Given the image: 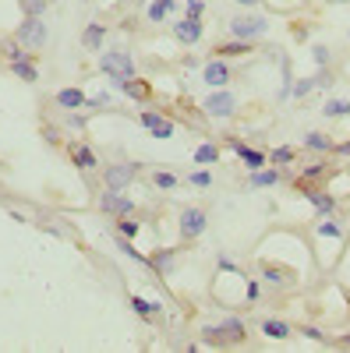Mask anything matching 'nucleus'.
Listing matches in <instances>:
<instances>
[{
    "instance_id": "18",
    "label": "nucleus",
    "mask_w": 350,
    "mask_h": 353,
    "mask_svg": "<svg viewBox=\"0 0 350 353\" xmlns=\"http://www.w3.org/2000/svg\"><path fill=\"white\" fill-rule=\"evenodd\" d=\"M283 181V170L280 166H262V170H251V176H248V188H255V191H262V188H276Z\"/></svg>"
},
{
    "instance_id": "49",
    "label": "nucleus",
    "mask_w": 350,
    "mask_h": 353,
    "mask_svg": "<svg viewBox=\"0 0 350 353\" xmlns=\"http://www.w3.org/2000/svg\"><path fill=\"white\" fill-rule=\"evenodd\" d=\"M336 346H350V332H347V336H340V339H336Z\"/></svg>"
},
{
    "instance_id": "5",
    "label": "nucleus",
    "mask_w": 350,
    "mask_h": 353,
    "mask_svg": "<svg viewBox=\"0 0 350 353\" xmlns=\"http://www.w3.org/2000/svg\"><path fill=\"white\" fill-rule=\"evenodd\" d=\"M14 36L21 39V46H25L28 53H36V50H43V46H46L50 28H46V21H43V18H21V25H18V32H14Z\"/></svg>"
},
{
    "instance_id": "13",
    "label": "nucleus",
    "mask_w": 350,
    "mask_h": 353,
    "mask_svg": "<svg viewBox=\"0 0 350 353\" xmlns=\"http://www.w3.org/2000/svg\"><path fill=\"white\" fill-rule=\"evenodd\" d=\"M202 36H206V25H202V18H188V14H181L177 21H173V39H177V43L195 46Z\"/></svg>"
},
{
    "instance_id": "24",
    "label": "nucleus",
    "mask_w": 350,
    "mask_h": 353,
    "mask_svg": "<svg viewBox=\"0 0 350 353\" xmlns=\"http://www.w3.org/2000/svg\"><path fill=\"white\" fill-rule=\"evenodd\" d=\"M128 304H131V311H135L142 321H153V318L163 311V304H159V301H145V297H138V293H131Z\"/></svg>"
},
{
    "instance_id": "12",
    "label": "nucleus",
    "mask_w": 350,
    "mask_h": 353,
    "mask_svg": "<svg viewBox=\"0 0 350 353\" xmlns=\"http://www.w3.org/2000/svg\"><path fill=\"white\" fill-rule=\"evenodd\" d=\"M298 191H301L304 201L315 205V212H318V216H336V198H333L329 191L315 188V184H301V181H298Z\"/></svg>"
},
{
    "instance_id": "8",
    "label": "nucleus",
    "mask_w": 350,
    "mask_h": 353,
    "mask_svg": "<svg viewBox=\"0 0 350 353\" xmlns=\"http://www.w3.org/2000/svg\"><path fill=\"white\" fill-rule=\"evenodd\" d=\"M138 124L149 131L153 138H159V141H170L173 134H177V128H173V121L170 117H163L159 110H142L138 113Z\"/></svg>"
},
{
    "instance_id": "36",
    "label": "nucleus",
    "mask_w": 350,
    "mask_h": 353,
    "mask_svg": "<svg viewBox=\"0 0 350 353\" xmlns=\"http://www.w3.org/2000/svg\"><path fill=\"white\" fill-rule=\"evenodd\" d=\"M202 343H206V346H216V350H223V346H230L220 325H206V329H202Z\"/></svg>"
},
{
    "instance_id": "50",
    "label": "nucleus",
    "mask_w": 350,
    "mask_h": 353,
    "mask_svg": "<svg viewBox=\"0 0 350 353\" xmlns=\"http://www.w3.org/2000/svg\"><path fill=\"white\" fill-rule=\"evenodd\" d=\"M135 4H149V0H135Z\"/></svg>"
},
{
    "instance_id": "28",
    "label": "nucleus",
    "mask_w": 350,
    "mask_h": 353,
    "mask_svg": "<svg viewBox=\"0 0 350 353\" xmlns=\"http://www.w3.org/2000/svg\"><path fill=\"white\" fill-rule=\"evenodd\" d=\"M223 336H226V343H244V336H248V329H244V321L241 318H223Z\"/></svg>"
},
{
    "instance_id": "14",
    "label": "nucleus",
    "mask_w": 350,
    "mask_h": 353,
    "mask_svg": "<svg viewBox=\"0 0 350 353\" xmlns=\"http://www.w3.org/2000/svg\"><path fill=\"white\" fill-rule=\"evenodd\" d=\"M68 159H71L75 170H81V173H89V170L99 166L96 149H93V145H85V141H68Z\"/></svg>"
},
{
    "instance_id": "54",
    "label": "nucleus",
    "mask_w": 350,
    "mask_h": 353,
    "mask_svg": "<svg viewBox=\"0 0 350 353\" xmlns=\"http://www.w3.org/2000/svg\"><path fill=\"white\" fill-rule=\"evenodd\" d=\"M329 4H336V0H329Z\"/></svg>"
},
{
    "instance_id": "10",
    "label": "nucleus",
    "mask_w": 350,
    "mask_h": 353,
    "mask_svg": "<svg viewBox=\"0 0 350 353\" xmlns=\"http://www.w3.org/2000/svg\"><path fill=\"white\" fill-rule=\"evenodd\" d=\"M96 205H99L103 216H113V219H117V216H135V201H131L124 191H110V188H106Z\"/></svg>"
},
{
    "instance_id": "25",
    "label": "nucleus",
    "mask_w": 350,
    "mask_h": 353,
    "mask_svg": "<svg viewBox=\"0 0 350 353\" xmlns=\"http://www.w3.org/2000/svg\"><path fill=\"white\" fill-rule=\"evenodd\" d=\"M262 332H266L269 339H290L294 336V325L283 318H262Z\"/></svg>"
},
{
    "instance_id": "23",
    "label": "nucleus",
    "mask_w": 350,
    "mask_h": 353,
    "mask_svg": "<svg viewBox=\"0 0 350 353\" xmlns=\"http://www.w3.org/2000/svg\"><path fill=\"white\" fill-rule=\"evenodd\" d=\"M11 68V74L14 78H21V81H39V68H36V53H28V57H21V61H14V64H8Z\"/></svg>"
},
{
    "instance_id": "21",
    "label": "nucleus",
    "mask_w": 350,
    "mask_h": 353,
    "mask_svg": "<svg viewBox=\"0 0 350 353\" xmlns=\"http://www.w3.org/2000/svg\"><path fill=\"white\" fill-rule=\"evenodd\" d=\"M301 145H304V149L308 152H318V156H329L333 152V138L326 134V131H304V138H301Z\"/></svg>"
},
{
    "instance_id": "44",
    "label": "nucleus",
    "mask_w": 350,
    "mask_h": 353,
    "mask_svg": "<svg viewBox=\"0 0 350 353\" xmlns=\"http://www.w3.org/2000/svg\"><path fill=\"white\" fill-rule=\"evenodd\" d=\"M106 103H110V96H106V92H96V96H89V106H93V110H99V106H106Z\"/></svg>"
},
{
    "instance_id": "4",
    "label": "nucleus",
    "mask_w": 350,
    "mask_h": 353,
    "mask_svg": "<svg viewBox=\"0 0 350 353\" xmlns=\"http://www.w3.org/2000/svg\"><path fill=\"white\" fill-rule=\"evenodd\" d=\"M258 279L273 286V290H290L298 286V272L290 265H280V261H258Z\"/></svg>"
},
{
    "instance_id": "39",
    "label": "nucleus",
    "mask_w": 350,
    "mask_h": 353,
    "mask_svg": "<svg viewBox=\"0 0 350 353\" xmlns=\"http://www.w3.org/2000/svg\"><path fill=\"white\" fill-rule=\"evenodd\" d=\"M318 88V81H315V74L311 78H301V81H294V88H290V99H304V96H311Z\"/></svg>"
},
{
    "instance_id": "45",
    "label": "nucleus",
    "mask_w": 350,
    "mask_h": 353,
    "mask_svg": "<svg viewBox=\"0 0 350 353\" xmlns=\"http://www.w3.org/2000/svg\"><path fill=\"white\" fill-rule=\"evenodd\" d=\"M258 293H262V290H258V279H248V304L258 301Z\"/></svg>"
},
{
    "instance_id": "22",
    "label": "nucleus",
    "mask_w": 350,
    "mask_h": 353,
    "mask_svg": "<svg viewBox=\"0 0 350 353\" xmlns=\"http://www.w3.org/2000/svg\"><path fill=\"white\" fill-rule=\"evenodd\" d=\"M173 11H177V0H149V4H145V18H149L153 25L156 21H170Z\"/></svg>"
},
{
    "instance_id": "2",
    "label": "nucleus",
    "mask_w": 350,
    "mask_h": 353,
    "mask_svg": "<svg viewBox=\"0 0 350 353\" xmlns=\"http://www.w3.org/2000/svg\"><path fill=\"white\" fill-rule=\"evenodd\" d=\"M206 230H209V212L198 209V205H184L181 216H177V233H181V241L191 244V241H198Z\"/></svg>"
},
{
    "instance_id": "41",
    "label": "nucleus",
    "mask_w": 350,
    "mask_h": 353,
    "mask_svg": "<svg viewBox=\"0 0 350 353\" xmlns=\"http://www.w3.org/2000/svg\"><path fill=\"white\" fill-rule=\"evenodd\" d=\"M216 269H220V272H230V276H244V272H241V265H233L226 254H220V258H216Z\"/></svg>"
},
{
    "instance_id": "9",
    "label": "nucleus",
    "mask_w": 350,
    "mask_h": 353,
    "mask_svg": "<svg viewBox=\"0 0 350 353\" xmlns=\"http://www.w3.org/2000/svg\"><path fill=\"white\" fill-rule=\"evenodd\" d=\"M226 145H230V152L237 156L248 170H262V166H269V152H262V149H251V145L244 141V138H237V134H230L226 138Z\"/></svg>"
},
{
    "instance_id": "53",
    "label": "nucleus",
    "mask_w": 350,
    "mask_h": 353,
    "mask_svg": "<svg viewBox=\"0 0 350 353\" xmlns=\"http://www.w3.org/2000/svg\"><path fill=\"white\" fill-rule=\"evenodd\" d=\"M184 4H191V0H184Z\"/></svg>"
},
{
    "instance_id": "27",
    "label": "nucleus",
    "mask_w": 350,
    "mask_h": 353,
    "mask_svg": "<svg viewBox=\"0 0 350 353\" xmlns=\"http://www.w3.org/2000/svg\"><path fill=\"white\" fill-rule=\"evenodd\" d=\"M315 233H318V237H326V241H340V237H343V226H340L333 216H318Z\"/></svg>"
},
{
    "instance_id": "19",
    "label": "nucleus",
    "mask_w": 350,
    "mask_h": 353,
    "mask_svg": "<svg viewBox=\"0 0 350 353\" xmlns=\"http://www.w3.org/2000/svg\"><path fill=\"white\" fill-rule=\"evenodd\" d=\"M248 53H255V43H248V39H226V43H216L213 46V57H223V61H230V57H248Z\"/></svg>"
},
{
    "instance_id": "48",
    "label": "nucleus",
    "mask_w": 350,
    "mask_h": 353,
    "mask_svg": "<svg viewBox=\"0 0 350 353\" xmlns=\"http://www.w3.org/2000/svg\"><path fill=\"white\" fill-rule=\"evenodd\" d=\"M262 0H237V8H258Z\"/></svg>"
},
{
    "instance_id": "20",
    "label": "nucleus",
    "mask_w": 350,
    "mask_h": 353,
    "mask_svg": "<svg viewBox=\"0 0 350 353\" xmlns=\"http://www.w3.org/2000/svg\"><path fill=\"white\" fill-rule=\"evenodd\" d=\"M103 39H106V25L103 21H89V25H85V32H81V50L96 53V50H103Z\"/></svg>"
},
{
    "instance_id": "29",
    "label": "nucleus",
    "mask_w": 350,
    "mask_h": 353,
    "mask_svg": "<svg viewBox=\"0 0 350 353\" xmlns=\"http://www.w3.org/2000/svg\"><path fill=\"white\" fill-rule=\"evenodd\" d=\"M322 117H326V121H343V117H350V99H329V103H322Z\"/></svg>"
},
{
    "instance_id": "33",
    "label": "nucleus",
    "mask_w": 350,
    "mask_h": 353,
    "mask_svg": "<svg viewBox=\"0 0 350 353\" xmlns=\"http://www.w3.org/2000/svg\"><path fill=\"white\" fill-rule=\"evenodd\" d=\"M195 163H198V166H213V163H220V145H213V141L198 145V149H195Z\"/></svg>"
},
{
    "instance_id": "11",
    "label": "nucleus",
    "mask_w": 350,
    "mask_h": 353,
    "mask_svg": "<svg viewBox=\"0 0 350 353\" xmlns=\"http://www.w3.org/2000/svg\"><path fill=\"white\" fill-rule=\"evenodd\" d=\"M110 85L117 88V92H124L128 99L135 103H149L153 99V81H145V78H110Z\"/></svg>"
},
{
    "instance_id": "47",
    "label": "nucleus",
    "mask_w": 350,
    "mask_h": 353,
    "mask_svg": "<svg viewBox=\"0 0 350 353\" xmlns=\"http://www.w3.org/2000/svg\"><path fill=\"white\" fill-rule=\"evenodd\" d=\"M68 124H71L75 131H81V128H85V117H68Z\"/></svg>"
},
{
    "instance_id": "7",
    "label": "nucleus",
    "mask_w": 350,
    "mask_h": 353,
    "mask_svg": "<svg viewBox=\"0 0 350 353\" xmlns=\"http://www.w3.org/2000/svg\"><path fill=\"white\" fill-rule=\"evenodd\" d=\"M202 110H206L209 117H216V121H226V117L237 113V96H233L230 88H213V92L206 96V103H202Z\"/></svg>"
},
{
    "instance_id": "17",
    "label": "nucleus",
    "mask_w": 350,
    "mask_h": 353,
    "mask_svg": "<svg viewBox=\"0 0 350 353\" xmlns=\"http://www.w3.org/2000/svg\"><path fill=\"white\" fill-rule=\"evenodd\" d=\"M173 261H177V248H159L149 254V269L159 279H166V276H173Z\"/></svg>"
},
{
    "instance_id": "26",
    "label": "nucleus",
    "mask_w": 350,
    "mask_h": 353,
    "mask_svg": "<svg viewBox=\"0 0 350 353\" xmlns=\"http://www.w3.org/2000/svg\"><path fill=\"white\" fill-rule=\"evenodd\" d=\"M0 53H4V61H8V64L21 61V57H28V50L21 46L18 36H0Z\"/></svg>"
},
{
    "instance_id": "1",
    "label": "nucleus",
    "mask_w": 350,
    "mask_h": 353,
    "mask_svg": "<svg viewBox=\"0 0 350 353\" xmlns=\"http://www.w3.org/2000/svg\"><path fill=\"white\" fill-rule=\"evenodd\" d=\"M226 28H230L233 39L255 43V39H262V36L269 32V18H266V14H233V18L226 21Z\"/></svg>"
},
{
    "instance_id": "37",
    "label": "nucleus",
    "mask_w": 350,
    "mask_h": 353,
    "mask_svg": "<svg viewBox=\"0 0 350 353\" xmlns=\"http://www.w3.org/2000/svg\"><path fill=\"white\" fill-rule=\"evenodd\" d=\"M117 251L128 254V258H131V261H138V265H149V254H142V251H138V248H135L128 237H117Z\"/></svg>"
},
{
    "instance_id": "30",
    "label": "nucleus",
    "mask_w": 350,
    "mask_h": 353,
    "mask_svg": "<svg viewBox=\"0 0 350 353\" xmlns=\"http://www.w3.org/2000/svg\"><path fill=\"white\" fill-rule=\"evenodd\" d=\"M113 230H117V237H128V241H135L138 233H142V223H138V219H131V216H117Z\"/></svg>"
},
{
    "instance_id": "51",
    "label": "nucleus",
    "mask_w": 350,
    "mask_h": 353,
    "mask_svg": "<svg viewBox=\"0 0 350 353\" xmlns=\"http://www.w3.org/2000/svg\"><path fill=\"white\" fill-rule=\"evenodd\" d=\"M336 4H350V0H336Z\"/></svg>"
},
{
    "instance_id": "31",
    "label": "nucleus",
    "mask_w": 350,
    "mask_h": 353,
    "mask_svg": "<svg viewBox=\"0 0 350 353\" xmlns=\"http://www.w3.org/2000/svg\"><path fill=\"white\" fill-rule=\"evenodd\" d=\"M269 163L273 166H290V163H298V152H294V145H276V149L269 152Z\"/></svg>"
},
{
    "instance_id": "34",
    "label": "nucleus",
    "mask_w": 350,
    "mask_h": 353,
    "mask_svg": "<svg viewBox=\"0 0 350 353\" xmlns=\"http://www.w3.org/2000/svg\"><path fill=\"white\" fill-rule=\"evenodd\" d=\"M326 173H329V163L318 159V163H311V166H304V170H301V184H315V181H322Z\"/></svg>"
},
{
    "instance_id": "38",
    "label": "nucleus",
    "mask_w": 350,
    "mask_h": 353,
    "mask_svg": "<svg viewBox=\"0 0 350 353\" xmlns=\"http://www.w3.org/2000/svg\"><path fill=\"white\" fill-rule=\"evenodd\" d=\"M21 18H43L46 14V0H18Z\"/></svg>"
},
{
    "instance_id": "42",
    "label": "nucleus",
    "mask_w": 350,
    "mask_h": 353,
    "mask_svg": "<svg viewBox=\"0 0 350 353\" xmlns=\"http://www.w3.org/2000/svg\"><path fill=\"white\" fill-rule=\"evenodd\" d=\"M39 134H43V141H46V145H61V131H57L53 124H43V131H39Z\"/></svg>"
},
{
    "instance_id": "40",
    "label": "nucleus",
    "mask_w": 350,
    "mask_h": 353,
    "mask_svg": "<svg viewBox=\"0 0 350 353\" xmlns=\"http://www.w3.org/2000/svg\"><path fill=\"white\" fill-rule=\"evenodd\" d=\"M311 61H315L318 68H329V64H333V50H329L326 43H315V46H311Z\"/></svg>"
},
{
    "instance_id": "16",
    "label": "nucleus",
    "mask_w": 350,
    "mask_h": 353,
    "mask_svg": "<svg viewBox=\"0 0 350 353\" xmlns=\"http://www.w3.org/2000/svg\"><path fill=\"white\" fill-rule=\"evenodd\" d=\"M53 103L61 106L64 113H78L81 106H89V96L81 92V88H75V85H68V88H61V92L53 96Z\"/></svg>"
},
{
    "instance_id": "35",
    "label": "nucleus",
    "mask_w": 350,
    "mask_h": 353,
    "mask_svg": "<svg viewBox=\"0 0 350 353\" xmlns=\"http://www.w3.org/2000/svg\"><path fill=\"white\" fill-rule=\"evenodd\" d=\"M188 184L198 188V191H209V188H213V170H209V166H198V170L188 176Z\"/></svg>"
},
{
    "instance_id": "3",
    "label": "nucleus",
    "mask_w": 350,
    "mask_h": 353,
    "mask_svg": "<svg viewBox=\"0 0 350 353\" xmlns=\"http://www.w3.org/2000/svg\"><path fill=\"white\" fill-rule=\"evenodd\" d=\"M99 71L106 78H135V57L128 50H103L99 53Z\"/></svg>"
},
{
    "instance_id": "15",
    "label": "nucleus",
    "mask_w": 350,
    "mask_h": 353,
    "mask_svg": "<svg viewBox=\"0 0 350 353\" xmlns=\"http://www.w3.org/2000/svg\"><path fill=\"white\" fill-rule=\"evenodd\" d=\"M230 78H233V71H230V64L223 61V57H213V61L202 68V81H206L209 88H226Z\"/></svg>"
},
{
    "instance_id": "43",
    "label": "nucleus",
    "mask_w": 350,
    "mask_h": 353,
    "mask_svg": "<svg viewBox=\"0 0 350 353\" xmlns=\"http://www.w3.org/2000/svg\"><path fill=\"white\" fill-rule=\"evenodd\" d=\"M184 14H188V18H206V0H191Z\"/></svg>"
},
{
    "instance_id": "6",
    "label": "nucleus",
    "mask_w": 350,
    "mask_h": 353,
    "mask_svg": "<svg viewBox=\"0 0 350 353\" xmlns=\"http://www.w3.org/2000/svg\"><path fill=\"white\" fill-rule=\"evenodd\" d=\"M138 173H142V163H113V166H106V173H103V188H110V191H128V188L135 184Z\"/></svg>"
},
{
    "instance_id": "52",
    "label": "nucleus",
    "mask_w": 350,
    "mask_h": 353,
    "mask_svg": "<svg viewBox=\"0 0 350 353\" xmlns=\"http://www.w3.org/2000/svg\"><path fill=\"white\" fill-rule=\"evenodd\" d=\"M347 39H350V28H347Z\"/></svg>"
},
{
    "instance_id": "32",
    "label": "nucleus",
    "mask_w": 350,
    "mask_h": 353,
    "mask_svg": "<svg viewBox=\"0 0 350 353\" xmlns=\"http://www.w3.org/2000/svg\"><path fill=\"white\" fill-rule=\"evenodd\" d=\"M153 188L156 191H177L181 188V176L177 173H166V170H156L153 173Z\"/></svg>"
},
{
    "instance_id": "46",
    "label": "nucleus",
    "mask_w": 350,
    "mask_h": 353,
    "mask_svg": "<svg viewBox=\"0 0 350 353\" xmlns=\"http://www.w3.org/2000/svg\"><path fill=\"white\" fill-rule=\"evenodd\" d=\"M333 152H336V156H350V141H336Z\"/></svg>"
}]
</instances>
